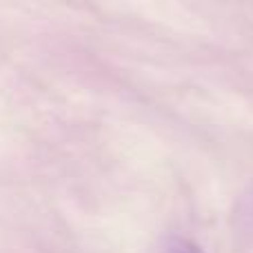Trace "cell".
<instances>
[{
    "label": "cell",
    "mask_w": 253,
    "mask_h": 253,
    "mask_svg": "<svg viewBox=\"0 0 253 253\" xmlns=\"http://www.w3.org/2000/svg\"><path fill=\"white\" fill-rule=\"evenodd\" d=\"M156 253H202V251L189 240H182V238H171V240L162 242V245L156 249Z\"/></svg>",
    "instance_id": "6da1fadb"
}]
</instances>
